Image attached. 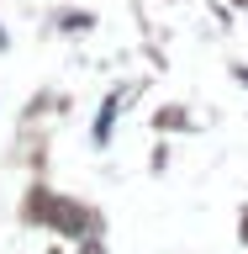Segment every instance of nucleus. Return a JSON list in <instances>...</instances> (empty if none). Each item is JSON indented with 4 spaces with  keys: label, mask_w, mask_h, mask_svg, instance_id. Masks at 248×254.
I'll return each instance as SVG.
<instances>
[{
    "label": "nucleus",
    "mask_w": 248,
    "mask_h": 254,
    "mask_svg": "<svg viewBox=\"0 0 248 254\" xmlns=\"http://www.w3.org/2000/svg\"><path fill=\"white\" fill-rule=\"evenodd\" d=\"M243 233H248V228H243Z\"/></svg>",
    "instance_id": "nucleus-1"
}]
</instances>
